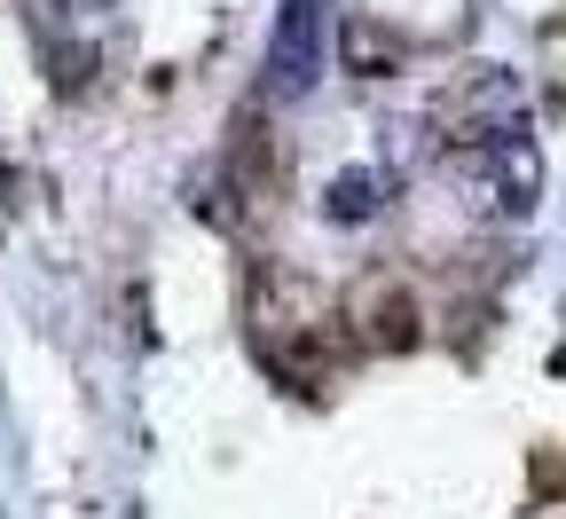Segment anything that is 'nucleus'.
Here are the masks:
<instances>
[{
	"mask_svg": "<svg viewBox=\"0 0 566 519\" xmlns=\"http://www.w3.org/2000/svg\"><path fill=\"white\" fill-rule=\"evenodd\" d=\"M488 158H495V212H504V220H527L535 197H543V150L527 142V126L488 134Z\"/></svg>",
	"mask_w": 566,
	"mask_h": 519,
	"instance_id": "2",
	"label": "nucleus"
},
{
	"mask_svg": "<svg viewBox=\"0 0 566 519\" xmlns=\"http://www.w3.org/2000/svg\"><path fill=\"white\" fill-rule=\"evenodd\" d=\"M323 80V0H283L275 9V40H268V95L300 103Z\"/></svg>",
	"mask_w": 566,
	"mask_h": 519,
	"instance_id": "1",
	"label": "nucleus"
},
{
	"mask_svg": "<svg viewBox=\"0 0 566 519\" xmlns=\"http://www.w3.org/2000/svg\"><path fill=\"white\" fill-rule=\"evenodd\" d=\"M449 126L457 134H504V126H520V80H512V71H480V80L449 103Z\"/></svg>",
	"mask_w": 566,
	"mask_h": 519,
	"instance_id": "3",
	"label": "nucleus"
},
{
	"mask_svg": "<svg viewBox=\"0 0 566 519\" xmlns=\"http://www.w3.org/2000/svg\"><path fill=\"white\" fill-rule=\"evenodd\" d=\"M378 205H386V174H370V166H354V174H338V181L323 189V220H338V229L370 220Z\"/></svg>",
	"mask_w": 566,
	"mask_h": 519,
	"instance_id": "4",
	"label": "nucleus"
}]
</instances>
